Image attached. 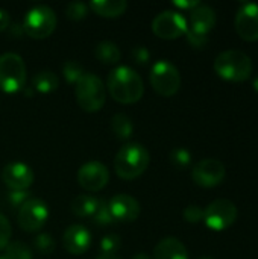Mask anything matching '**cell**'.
I'll return each mask as SVG.
<instances>
[{
  "label": "cell",
  "mask_w": 258,
  "mask_h": 259,
  "mask_svg": "<svg viewBox=\"0 0 258 259\" xmlns=\"http://www.w3.org/2000/svg\"><path fill=\"white\" fill-rule=\"evenodd\" d=\"M106 88L111 97L123 105H132L143 97L144 85L143 79L134 68L128 65H120L114 68L106 80Z\"/></svg>",
  "instance_id": "obj_1"
},
{
  "label": "cell",
  "mask_w": 258,
  "mask_h": 259,
  "mask_svg": "<svg viewBox=\"0 0 258 259\" xmlns=\"http://www.w3.org/2000/svg\"><path fill=\"white\" fill-rule=\"evenodd\" d=\"M151 156L140 143H126L114 158V171L120 179L132 181L140 178L149 167Z\"/></svg>",
  "instance_id": "obj_2"
},
{
  "label": "cell",
  "mask_w": 258,
  "mask_h": 259,
  "mask_svg": "<svg viewBox=\"0 0 258 259\" xmlns=\"http://www.w3.org/2000/svg\"><path fill=\"white\" fill-rule=\"evenodd\" d=\"M213 67L217 76L228 82H243L249 79L252 73L251 58L245 52L236 49L219 53L214 59Z\"/></svg>",
  "instance_id": "obj_3"
},
{
  "label": "cell",
  "mask_w": 258,
  "mask_h": 259,
  "mask_svg": "<svg viewBox=\"0 0 258 259\" xmlns=\"http://www.w3.org/2000/svg\"><path fill=\"white\" fill-rule=\"evenodd\" d=\"M76 102L85 112H97L103 108L106 100L105 85L99 76L85 73L75 85Z\"/></svg>",
  "instance_id": "obj_4"
},
{
  "label": "cell",
  "mask_w": 258,
  "mask_h": 259,
  "mask_svg": "<svg viewBox=\"0 0 258 259\" xmlns=\"http://www.w3.org/2000/svg\"><path fill=\"white\" fill-rule=\"evenodd\" d=\"M26 64L17 53L0 55V90L6 94L20 91L26 83Z\"/></svg>",
  "instance_id": "obj_5"
},
{
  "label": "cell",
  "mask_w": 258,
  "mask_h": 259,
  "mask_svg": "<svg viewBox=\"0 0 258 259\" xmlns=\"http://www.w3.org/2000/svg\"><path fill=\"white\" fill-rule=\"evenodd\" d=\"M56 27V15L52 8L38 5L30 8L23 18L24 33L35 39H44L53 33Z\"/></svg>",
  "instance_id": "obj_6"
},
{
  "label": "cell",
  "mask_w": 258,
  "mask_h": 259,
  "mask_svg": "<svg viewBox=\"0 0 258 259\" xmlns=\"http://www.w3.org/2000/svg\"><path fill=\"white\" fill-rule=\"evenodd\" d=\"M149 80L152 88L163 97L175 96L181 87L179 70L167 59H160L152 65Z\"/></svg>",
  "instance_id": "obj_7"
},
{
  "label": "cell",
  "mask_w": 258,
  "mask_h": 259,
  "mask_svg": "<svg viewBox=\"0 0 258 259\" xmlns=\"http://www.w3.org/2000/svg\"><path fill=\"white\" fill-rule=\"evenodd\" d=\"M237 206L228 199H217L204 209V222L211 231L220 232L233 226L237 219Z\"/></svg>",
  "instance_id": "obj_8"
},
{
  "label": "cell",
  "mask_w": 258,
  "mask_h": 259,
  "mask_svg": "<svg viewBox=\"0 0 258 259\" xmlns=\"http://www.w3.org/2000/svg\"><path fill=\"white\" fill-rule=\"evenodd\" d=\"M189 29L187 18L178 11H163L152 21V30L158 38L176 39Z\"/></svg>",
  "instance_id": "obj_9"
},
{
  "label": "cell",
  "mask_w": 258,
  "mask_h": 259,
  "mask_svg": "<svg viewBox=\"0 0 258 259\" xmlns=\"http://www.w3.org/2000/svg\"><path fill=\"white\" fill-rule=\"evenodd\" d=\"M227 176L225 165L214 158H205L196 162L192 168V179L196 185L202 188H213L224 182Z\"/></svg>",
  "instance_id": "obj_10"
},
{
  "label": "cell",
  "mask_w": 258,
  "mask_h": 259,
  "mask_svg": "<svg viewBox=\"0 0 258 259\" xmlns=\"http://www.w3.org/2000/svg\"><path fill=\"white\" fill-rule=\"evenodd\" d=\"M49 219V208L41 199H30L17 214L18 226L26 232H38Z\"/></svg>",
  "instance_id": "obj_11"
},
{
  "label": "cell",
  "mask_w": 258,
  "mask_h": 259,
  "mask_svg": "<svg viewBox=\"0 0 258 259\" xmlns=\"http://www.w3.org/2000/svg\"><path fill=\"white\" fill-rule=\"evenodd\" d=\"M108 181H109V171L106 165L99 161H90L84 164L78 171L79 185L90 193L100 191L102 188L106 187Z\"/></svg>",
  "instance_id": "obj_12"
},
{
  "label": "cell",
  "mask_w": 258,
  "mask_h": 259,
  "mask_svg": "<svg viewBox=\"0 0 258 259\" xmlns=\"http://www.w3.org/2000/svg\"><path fill=\"white\" fill-rule=\"evenodd\" d=\"M236 30L239 36L245 41L258 39V5L243 3L236 14Z\"/></svg>",
  "instance_id": "obj_13"
},
{
  "label": "cell",
  "mask_w": 258,
  "mask_h": 259,
  "mask_svg": "<svg viewBox=\"0 0 258 259\" xmlns=\"http://www.w3.org/2000/svg\"><path fill=\"white\" fill-rule=\"evenodd\" d=\"M33 171L24 162H9L2 170V181L11 191H23L29 190L33 184Z\"/></svg>",
  "instance_id": "obj_14"
},
{
  "label": "cell",
  "mask_w": 258,
  "mask_h": 259,
  "mask_svg": "<svg viewBox=\"0 0 258 259\" xmlns=\"http://www.w3.org/2000/svg\"><path fill=\"white\" fill-rule=\"evenodd\" d=\"M109 211L114 222H134L140 215V203L129 194H116L109 202Z\"/></svg>",
  "instance_id": "obj_15"
},
{
  "label": "cell",
  "mask_w": 258,
  "mask_h": 259,
  "mask_svg": "<svg viewBox=\"0 0 258 259\" xmlns=\"http://www.w3.org/2000/svg\"><path fill=\"white\" fill-rule=\"evenodd\" d=\"M62 246L71 255H84L91 246V234L82 225H71L64 231Z\"/></svg>",
  "instance_id": "obj_16"
},
{
  "label": "cell",
  "mask_w": 258,
  "mask_h": 259,
  "mask_svg": "<svg viewBox=\"0 0 258 259\" xmlns=\"http://www.w3.org/2000/svg\"><path fill=\"white\" fill-rule=\"evenodd\" d=\"M214 24H216V12L211 6L199 3L196 8L190 11L189 29L208 35V32L214 27Z\"/></svg>",
  "instance_id": "obj_17"
},
{
  "label": "cell",
  "mask_w": 258,
  "mask_h": 259,
  "mask_svg": "<svg viewBox=\"0 0 258 259\" xmlns=\"http://www.w3.org/2000/svg\"><path fill=\"white\" fill-rule=\"evenodd\" d=\"M154 259H189V252L178 238L167 237L155 246Z\"/></svg>",
  "instance_id": "obj_18"
},
{
  "label": "cell",
  "mask_w": 258,
  "mask_h": 259,
  "mask_svg": "<svg viewBox=\"0 0 258 259\" xmlns=\"http://www.w3.org/2000/svg\"><path fill=\"white\" fill-rule=\"evenodd\" d=\"M88 8L100 17L114 18L125 14L128 3L125 0H93L88 3Z\"/></svg>",
  "instance_id": "obj_19"
},
{
  "label": "cell",
  "mask_w": 258,
  "mask_h": 259,
  "mask_svg": "<svg viewBox=\"0 0 258 259\" xmlns=\"http://www.w3.org/2000/svg\"><path fill=\"white\" fill-rule=\"evenodd\" d=\"M94 55L102 64H106V65L117 64L122 58V52H120L119 46L114 44L113 41H100L96 46Z\"/></svg>",
  "instance_id": "obj_20"
},
{
  "label": "cell",
  "mask_w": 258,
  "mask_h": 259,
  "mask_svg": "<svg viewBox=\"0 0 258 259\" xmlns=\"http://www.w3.org/2000/svg\"><path fill=\"white\" fill-rule=\"evenodd\" d=\"M96 205H97L96 197L88 194H81L71 200V212L79 219H88L93 217Z\"/></svg>",
  "instance_id": "obj_21"
},
{
  "label": "cell",
  "mask_w": 258,
  "mask_h": 259,
  "mask_svg": "<svg viewBox=\"0 0 258 259\" xmlns=\"http://www.w3.org/2000/svg\"><path fill=\"white\" fill-rule=\"evenodd\" d=\"M58 85H59L58 76L49 70H43V71L36 73L33 76V80H32L33 90L41 93V94H49V93L55 91L58 88Z\"/></svg>",
  "instance_id": "obj_22"
},
{
  "label": "cell",
  "mask_w": 258,
  "mask_h": 259,
  "mask_svg": "<svg viewBox=\"0 0 258 259\" xmlns=\"http://www.w3.org/2000/svg\"><path fill=\"white\" fill-rule=\"evenodd\" d=\"M111 131L119 140H129L134 132V123L126 114H116L111 118Z\"/></svg>",
  "instance_id": "obj_23"
},
{
  "label": "cell",
  "mask_w": 258,
  "mask_h": 259,
  "mask_svg": "<svg viewBox=\"0 0 258 259\" xmlns=\"http://www.w3.org/2000/svg\"><path fill=\"white\" fill-rule=\"evenodd\" d=\"M91 219L96 225H100V226H108V225L114 223V219L111 215L109 205L106 200L97 199V205H96V209H94V214Z\"/></svg>",
  "instance_id": "obj_24"
},
{
  "label": "cell",
  "mask_w": 258,
  "mask_h": 259,
  "mask_svg": "<svg viewBox=\"0 0 258 259\" xmlns=\"http://www.w3.org/2000/svg\"><path fill=\"white\" fill-rule=\"evenodd\" d=\"M5 255L9 259H33L32 250L29 249V246H26L21 241L9 243L5 247Z\"/></svg>",
  "instance_id": "obj_25"
},
{
  "label": "cell",
  "mask_w": 258,
  "mask_h": 259,
  "mask_svg": "<svg viewBox=\"0 0 258 259\" xmlns=\"http://www.w3.org/2000/svg\"><path fill=\"white\" fill-rule=\"evenodd\" d=\"M62 74H64V77H65V80L68 83L76 85V82L85 74V71H84L82 65L78 61H65L62 64Z\"/></svg>",
  "instance_id": "obj_26"
},
{
  "label": "cell",
  "mask_w": 258,
  "mask_h": 259,
  "mask_svg": "<svg viewBox=\"0 0 258 259\" xmlns=\"http://www.w3.org/2000/svg\"><path fill=\"white\" fill-rule=\"evenodd\" d=\"M33 246H35V249L38 250V253H40V255H44V256H46V255H52V253L55 252V247H56L53 237L49 235V234H46V232H41V234H38V235L35 237Z\"/></svg>",
  "instance_id": "obj_27"
},
{
  "label": "cell",
  "mask_w": 258,
  "mask_h": 259,
  "mask_svg": "<svg viewBox=\"0 0 258 259\" xmlns=\"http://www.w3.org/2000/svg\"><path fill=\"white\" fill-rule=\"evenodd\" d=\"M122 247L120 237L116 234H108L100 240V253L102 255H117Z\"/></svg>",
  "instance_id": "obj_28"
},
{
  "label": "cell",
  "mask_w": 258,
  "mask_h": 259,
  "mask_svg": "<svg viewBox=\"0 0 258 259\" xmlns=\"http://www.w3.org/2000/svg\"><path fill=\"white\" fill-rule=\"evenodd\" d=\"M170 162L173 164L175 168L178 170H184L190 165L192 162V153L187 150V149H182V147H178V149H173L172 153H170Z\"/></svg>",
  "instance_id": "obj_29"
},
{
  "label": "cell",
  "mask_w": 258,
  "mask_h": 259,
  "mask_svg": "<svg viewBox=\"0 0 258 259\" xmlns=\"http://www.w3.org/2000/svg\"><path fill=\"white\" fill-rule=\"evenodd\" d=\"M87 14H88V5H85V3H82V2H71V3H68V6L65 8V15H67V18H70V20H73V21L82 20Z\"/></svg>",
  "instance_id": "obj_30"
},
{
  "label": "cell",
  "mask_w": 258,
  "mask_h": 259,
  "mask_svg": "<svg viewBox=\"0 0 258 259\" xmlns=\"http://www.w3.org/2000/svg\"><path fill=\"white\" fill-rule=\"evenodd\" d=\"M32 199L30 193L27 190L23 191H9L8 194V203L12 209H20L26 202H29Z\"/></svg>",
  "instance_id": "obj_31"
},
{
  "label": "cell",
  "mask_w": 258,
  "mask_h": 259,
  "mask_svg": "<svg viewBox=\"0 0 258 259\" xmlns=\"http://www.w3.org/2000/svg\"><path fill=\"white\" fill-rule=\"evenodd\" d=\"M186 36H187V41L190 42V46H193L195 49H204L208 44V35L207 33H201V32L187 29Z\"/></svg>",
  "instance_id": "obj_32"
},
{
  "label": "cell",
  "mask_w": 258,
  "mask_h": 259,
  "mask_svg": "<svg viewBox=\"0 0 258 259\" xmlns=\"http://www.w3.org/2000/svg\"><path fill=\"white\" fill-rule=\"evenodd\" d=\"M182 217L189 223H199V222L204 220V209L201 206H198V205H189L184 209Z\"/></svg>",
  "instance_id": "obj_33"
},
{
  "label": "cell",
  "mask_w": 258,
  "mask_h": 259,
  "mask_svg": "<svg viewBox=\"0 0 258 259\" xmlns=\"http://www.w3.org/2000/svg\"><path fill=\"white\" fill-rule=\"evenodd\" d=\"M11 234H12V229H11L9 220L3 214H0V250L9 244Z\"/></svg>",
  "instance_id": "obj_34"
},
{
  "label": "cell",
  "mask_w": 258,
  "mask_h": 259,
  "mask_svg": "<svg viewBox=\"0 0 258 259\" xmlns=\"http://www.w3.org/2000/svg\"><path fill=\"white\" fill-rule=\"evenodd\" d=\"M131 56L134 59V62L140 64V65H146L149 61H151V53L146 47L143 46H138V47H134L132 52H131Z\"/></svg>",
  "instance_id": "obj_35"
},
{
  "label": "cell",
  "mask_w": 258,
  "mask_h": 259,
  "mask_svg": "<svg viewBox=\"0 0 258 259\" xmlns=\"http://www.w3.org/2000/svg\"><path fill=\"white\" fill-rule=\"evenodd\" d=\"M11 24V15L6 9H0V32L8 29Z\"/></svg>",
  "instance_id": "obj_36"
},
{
  "label": "cell",
  "mask_w": 258,
  "mask_h": 259,
  "mask_svg": "<svg viewBox=\"0 0 258 259\" xmlns=\"http://www.w3.org/2000/svg\"><path fill=\"white\" fill-rule=\"evenodd\" d=\"M9 33H11V36H14V38H20V36H23L24 35V29H23V24H20V23H14V24H9Z\"/></svg>",
  "instance_id": "obj_37"
},
{
  "label": "cell",
  "mask_w": 258,
  "mask_h": 259,
  "mask_svg": "<svg viewBox=\"0 0 258 259\" xmlns=\"http://www.w3.org/2000/svg\"><path fill=\"white\" fill-rule=\"evenodd\" d=\"M173 5L176 6V8H181V9H193V8H196L198 5H199V2L198 0H193V2H181V0H176V2H173Z\"/></svg>",
  "instance_id": "obj_38"
},
{
  "label": "cell",
  "mask_w": 258,
  "mask_h": 259,
  "mask_svg": "<svg viewBox=\"0 0 258 259\" xmlns=\"http://www.w3.org/2000/svg\"><path fill=\"white\" fill-rule=\"evenodd\" d=\"M96 259H120V258H119L117 255H102V253H100V255H99Z\"/></svg>",
  "instance_id": "obj_39"
},
{
  "label": "cell",
  "mask_w": 258,
  "mask_h": 259,
  "mask_svg": "<svg viewBox=\"0 0 258 259\" xmlns=\"http://www.w3.org/2000/svg\"><path fill=\"white\" fill-rule=\"evenodd\" d=\"M132 259H151V258H149V255H146V253H137V255H135Z\"/></svg>",
  "instance_id": "obj_40"
},
{
  "label": "cell",
  "mask_w": 258,
  "mask_h": 259,
  "mask_svg": "<svg viewBox=\"0 0 258 259\" xmlns=\"http://www.w3.org/2000/svg\"><path fill=\"white\" fill-rule=\"evenodd\" d=\"M252 87H254V90L258 93V76L254 79V82H252Z\"/></svg>",
  "instance_id": "obj_41"
},
{
  "label": "cell",
  "mask_w": 258,
  "mask_h": 259,
  "mask_svg": "<svg viewBox=\"0 0 258 259\" xmlns=\"http://www.w3.org/2000/svg\"><path fill=\"white\" fill-rule=\"evenodd\" d=\"M0 259H9V258H8V256H6L5 253H3V255H0Z\"/></svg>",
  "instance_id": "obj_42"
},
{
  "label": "cell",
  "mask_w": 258,
  "mask_h": 259,
  "mask_svg": "<svg viewBox=\"0 0 258 259\" xmlns=\"http://www.w3.org/2000/svg\"><path fill=\"white\" fill-rule=\"evenodd\" d=\"M202 259H213V258H202Z\"/></svg>",
  "instance_id": "obj_43"
}]
</instances>
